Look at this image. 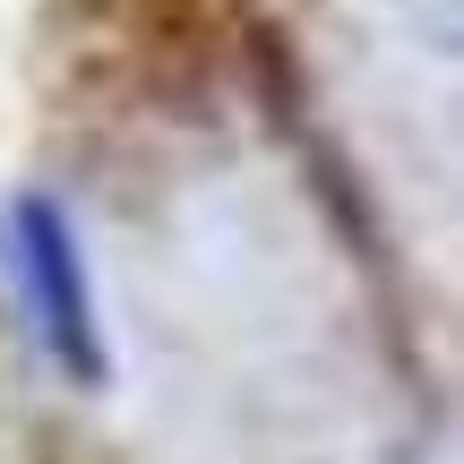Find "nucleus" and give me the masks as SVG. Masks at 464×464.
I'll return each mask as SVG.
<instances>
[{"instance_id": "1", "label": "nucleus", "mask_w": 464, "mask_h": 464, "mask_svg": "<svg viewBox=\"0 0 464 464\" xmlns=\"http://www.w3.org/2000/svg\"><path fill=\"white\" fill-rule=\"evenodd\" d=\"M17 249H26L34 266V310H44V327L61 335L69 362H86L95 353V327H86V284H78V249H69V232L52 207H26L17 216Z\"/></svg>"}]
</instances>
